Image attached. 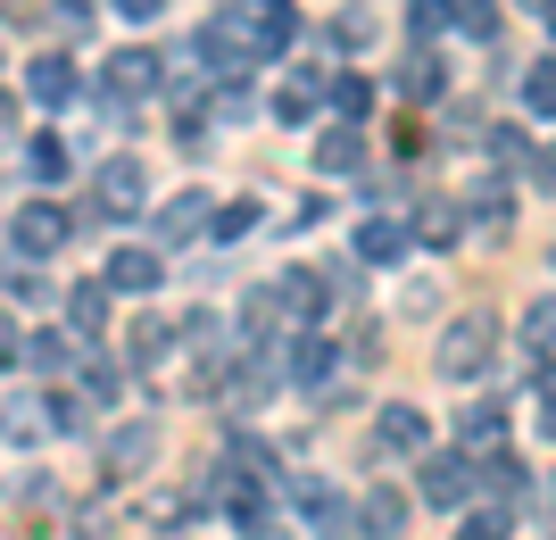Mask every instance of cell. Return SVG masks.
Returning a JSON list of instances; mask_svg holds the SVG:
<instances>
[{"label": "cell", "mask_w": 556, "mask_h": 540, "mask_svg": "<svg viewBox=\"0 0 556 540\" xmlns=\"http://www.w3.org/2000/svg\"><path fill=\"white\" fill-rule=\"evenodd\" d=\"M490 357H498V316L465 307V316H448L441 341H432V375L441 382H473V375H490Z\"/></svg>", "instance_id": "cell-1"}, {"label": "cell", "mask_w": 556, "mask_h": 540, "mask_svg": "<svg viewBox=\"0 0 556 540\" xmlns=\"http://www.w3.org/2000/svg\"><path fill=\"white\" fill-rule=\"evenodd\" d=\"M225 25L250 42V59H282L291 50V34H300V17H291V0H232Z\"/></svg>", "instance_id": "cell-2"}, {"label": "cell", "mask_w": 556, "mask_h": 540, "mask_svg": "<svg viewBox=\"0 0 556 540\" xmlns=\"http://www.w3.org/2000/svg\"><path fill=\"white\" fill-rule=\"evenodd\" d=\"M67 234H75V216L59 209V200H25L17 225H9V241H17V259H25V266L59 259V250H67Z\"/></svg>", "instance_id": "cell-3"}, {"label": "cell", "mask_w": 556, "mask_h": 540, "mask_svg": "<svg viewBox=\"0 0 556 540\" xmlns=\"http://www.w3.org/2000/svg\"><path fill=\"white\" fill-rule=\"evenodd\" d=\"M416 491L432 499V507H465V499H473V457H465V449H424Z\"/></svg>", "instance_id": "cell-4"}, {"label": "cell", "mask_w": 556, "mask_h": 540, "mask_svg": "<svg viewBox=\"0 0 556 540\" xmlns=\"http://www.w3.org/2000/svg\"><path fill=\"white\" fill-rule=\"evenodd\" d=\"M92 200H100V216H141L150 209V166L141 159H100Z\"/></svg>", "instance_id": "cell-5"}, {"label": "cell", "mask_w": 556, "mask_h": 540, "mask_svg": "<svg viewBox=\"0 0 556 540\" xmlns=\"http://www.w3.org/2000/svg\"><path fill=\"white\" fill-rule=\"evenodd\" d=\"M159 424H150V416H134V424H116V432H109V441H100V466H109V474H150V466H159Z\"/></svg>", "instance_id": "cell-6"}, {"label": "cell", "mask_w": 556, "mask_h": 540, "mask_svg": "<svg viewBox=\"0 0 556 540\" xmlns=\"http://www.w3.org/2000/svg\"><path fill=\"white\" fill-rule=\"evenodd\" d=\"M374 441L391 449V457H424V449H432V416H424L416 400H391L374 416Z\"/></svg>", "instance_id": "cell-7"}, {"label": "cell", "mask_w": 556, "mask_h": 540, "mask_svg": "<svg viewBox=\"0 0 556 540\" xmlns=\"http://www.w3.org/2000/svg\"><path fill=\"white\" fill-rule=\"evenodd\" d=\"M25 92H34V109H75V100H84V75H75V59L42 50V59L25 67Z\"/></svg>", "instance_id": "cell-8"}, {"label": "cell", "mask_w": 556, "mask_h": 540, "mask_svg": "<svg viewBox=\"0 0 556 540\" xmlns=\"http://www.w3.org/2000/svg\"><path fill=\"white\" fill-rule=\"evenodd\" d=\"M100 84H109L116 100H141V92H159V84H166V59H159V50H116L109 67H100Z\"/></svg>", "instance_id": "cell-9"}, {"label": "cell", "mask_w": 556, "mask_h": 540, "mask_svg": "<svg viewBox=\"0 0 556 540\" xmlns=\"http://www.w3.org/2000/svg\"><path fill=\"white\" fill-rule=\"evenodd\" d=\"M349 507H357L366 540H399V532H407V499H399L391 482H366V499H349Z\"/></svg>", "instance_id": "cell-10"}, {"label": "cell", "mask_w": 556, "mask_h": 540, "mask_svg": "<svg viewBox=\"0 0 556 540\" xmlns=\"http://www.w3.org/2000/svg\"><path fill=\"white\" fill-rule=\"evenodd\" d=\"M208 216H216L208 191H175V200L159 209V241H200V234H208Z\"/></svg>", "instance_id": "cell-11"}, {"label": "cell", "mask_w": 556, "mask_h": 540, "mask_svg": "<svg viewBox=\"0 0 556 540\" xmlns=\"http://www.w3.org/2000/svg\"><path fill=\"white\" fill-rule=\"evenodd\" d=\"M275 300H282V316H291V332H300V325H316V316H325V275L291 266V275L275 282Z\"/></svg>", "instance_id": "cell-12"}, {"label": "cell", "mask_w": 556, "mask_h": 540, "mask_svg": "<svg viewBox=\"0 0 556 540\" xmlns=\"http://www.w3.org/2000/svg\"><path fill=\"white\" fill-rule=\"evenodd\" d=\"M407 250H416V234L391 225V216H366V225H357V259H366V266H399Z\"/></svg>", "instance_id": "cell-13"}, {"label": "cell", "mask_w": 556, "mask_h": 540, "mask_svg": "<svg viewBox=\"0 0 556 540\" xmlns=\"http://www.w3.org/2000/svg\"><path fill=\"white\" fill-rule=\"evenodd\" d=\"M109 300H116L109 282H75L67 291V332L75 341H100V332H109Z\"/></svg>", "instance_id": "cell-14"}, {"label": "cell", "mask_w": 556, "mask_h": 540, "mask_svg": "<svg viewBox=\"0 0 556 540\" xmlns=\"http://www.w3.org/2000/svg\"><path fill=\"white\" fill-rule=\"evenodd\" d=\"M316 166H325V175H357V166H366V125L349 117V125H332V134H316Z\"/></svg>", "instance_id": "cell-15"}, {"label": "cell", "mask_w": 556, "mask_h": 540, "mask_svg": "<svg viewBox=\"0 0 556 540\" xmlns=\"http://www.w3.org/2000/svg\"><path fill=\"white\" fill-rule=\"evenodd\" d=\"M291 499H300V516L316 524V532H349V524H357V507H349V499L332 491V482H300Z\"/></svg>", "instance_id": "cell-16"}, {"label": "cell", "mask_w": 556, "mask_h": 540, "mask_svg": "<svg viewBox=\"0 0 556 540\" xmlns=\"http://www.w3.org/2000/svg\"><path fill=\"white\" fill-rule=\"evenodd\" d=\"M159 275H166L159 250H109V275L100 282H109V291H159Z\"/></svg>", "instance_id": "cell-17"}, {"label": "cell", "mask_w": 556, "mask_h": 540, "mask_svg": "<svg viewBox=\"0 0 556 540\" xmlns=\"http://www.w3.org/2000/svg\"><path fill=\"white\" fill-rule=\"evenodd\" d=\"M473 482H490L498 499H515V491H523V457H515L507 441H482V457H473Z\"/></svg>", "instance_id": "cell-18"}, {"label": "cell", "mask_w": 556, "mask_h": 540, "mask_svg": "<svg viewBox=\"0 0 556 540\" xmlns=\"http://www.w3.org/2000/svg\"><path fill=\"white\" fill-rule=\"evenodd\" d=\"M0 441H50V400H0Z\"/></svg>", "instance_id": "cell-19"}, {"label": "cell", "mask_w": 556, "mask_h": 540, "mask_svg": "<svg viewBox=\"0 0 556 540\" xmlns=\"http://www.w3.org/2000/svg\"><path fill=\"white\" fill-rule=\"evenodd\" d=\"M407 234H416V241H457V234H465V209H448V200H424Z\"/></svg>", "instance_id": "cell-20"}, {"label": "cell", "mask_w": 556, "mask_h": 540, "mask_svg": "<svg viewBox=\"0 0 556 540\" xmlns=\"http://www.w3.org/2000/svg\"><path fill=\"white\" fill-rule=\"evenodd\" d=\"M17 357H34L42 375H59V366L75 357V332H25V341H17Z\"/></svg>", "instance_id": "cell-21"}, {"label": "cell", "mask_w": 556, "mask_h": 540, "mask_svg": "<svg viewBox=\"0 0 556 540\" xmlns=\"http://www.w3.org/2000/svg\"><path fill=\"white\" fill-rule=\"evenodd\" d=\"M465 216H482V225H498V234H507V216H515L507 184H473V191H465Z\"/></svg>", "instance_id": "cell-22"}, {"label": "cell", "mask_w": 556, "mask_h": 540, "mask_svg": "<svg viewBox=\"0 0 556 540\" xmlns=\"http://www.w3.org/2000/svg\"><path fill=\"white\" fill-rule=\"evenodd\" d=\"M175 341H184V332H175V325H159V316H150V325H134V366H159V357L175 350Z\"/></svg>", "instance_id": "cell-23"}, {"label": "cell", "mask_w": 556, "mask_h": 540, "mask_svg": "<svg viewBox=\"0 0 556 540\" xmlns=\"http://www.w3.org/2000/svg\"><path fill=\"white\" fill-rule=\"evenodd\" d=\"M523 100H532V117H556V59L523 67Z\"/></svg>", "instance_id": "cell-24"}, {"label": "cell", "mask_w": 556, "mask_h": 540, "mask_svg": "<svg viewBox=\"0 0 556 540\" xmlns=\"http://www.w3.org/2000/svg\"><path fill=\"white\" fill-rule=\"evenodd\" d=\"M465 441H507V400H498V407H490V400L465 407Z\"/></svg>", "instance_id": "cell-25"}, {"label": "cell", "mask_w": 556, "mask_h": 540, "mask_svg": "<svg viewBox=\"0 0 556 540\" xmlns=\"http://www.w3.org/2000/svg\"><path fill=\"white\" fill-rule=\"evenodd\" d=\"M448 25H465L473 42H498V0H457V17Z\"/></svg>", "instance_id": "cell-26"}, {"label": "cell", "mask_w": 556, "mask_h": 540, "mask_svg": "<svg viewBox=\"0 0 556 540\" xmlns=\"http://www.w3.org/2000/svg\"><path fill=\"white\" fill-rule=\"evenodd\" d=\"M92 424V400L84 391H50V432H84Z\"/></svg>", "instance_id": "cell-27"}, {"label": "cell", "mask_w": 556, "mask_h": 540, "mask_svg": "<svg viewBox=\"0 0 556 540\" xmlns=\"http://www.w3.org/2000/svg\"><path fill=\"white\" fill-rule=\"evenodd\" d=\"M275 316H282L275 291H250V300H241V332H250V341H266V332H275Z\"/></svg>", "instance_id": "cell-28"}, {"label": "cell", "mask_w": 556, "mask_h": 540, "mask_svg": "<svg viewBox=\"0 0 556 540\" xmlns=\"http://www.w3.org/2000/svg\"><path fill=\"white\" fill-rule=\"evenodd\" d=\"M523 341H532V350H556V291L523 307Z\"/></svg>", "instance_id": "cell-29"}, {"label": "cell", "mask_w": 556, "mask_h": 540, "mask_svg": "<svg viewBox=\"0 0 556 540\" xmlns=\"http://www.w3.org/2000/svg\"><path fill=\"white\" fill-rule=\"evenodd\" d=\"M25 166H34V184H59V175H67V141H34V150H25Z\"/></svg>", "instance_id": "cell-30"}, {"label": "cell", "mask_w": 556, "mask_h": 540, "mask_svg": "<svg viewBox=\"0 0 556 540\" xmlns=\"http://www.w3.org/2000/svg\"><path fill=\"white\" fill-rule=\"evenodd\" d=\"M441 84H448V75H441V59H407V75H399V92H407V100H424V92L441 100Z\"/></svg>", "instance_id": "cell-31"}, {"label": "cell", "mask_w": 556, "mask_h": 540, "mask_svg": "<svg viewBox=\"0 0 556 540\" xmlns=\"http://www.w3.org/2000/svg\"><path fill=\"white\" fill-rule=\"evenodd\" d=\"M208 234H225V241L257 234V200H232V209H216V216H208Z\"/></svg>", "instance_id": "cell-32"}, {"label": "cell", "mask_w": 556, "mask_h": 540, "mask_svg": "<svg viewBox=\"0 0 556 540\" xmlns=\"http://www.w3.org/2000/svg\"><path fill=\"white\" fill-rule=\"evenodd\" d=\"M332 100H341V117H366V109H374V84H366V75H332Z\"/></svg>", "instance_id": "cell-33"}, {"label": "cell", "mask_w": 556, "mask_h": 540, "mask_svg": "<svg viewBox=\"0 0 556 540\" xmlns=\"http://www.w3.org/2000/svg\"><path fill=\"white\" fill-rule=\"evenodd\" d=\"M448 17H457V0H416V9H407V25H416L424 42H432V34H441Z\"/></svg>", "instance_id": "cell-34"}, {"label": "cell", "mask_w": 556, "mask_h": 540, "mask_svg": "<svg viewBox=\"0 0 556 540\" xmlns=\"http://www.w3.org/2000/svg\"><path fill=\"white\" fill-rule=\"evenodd\" d=\"M515 524H507V507H482V516H465V532L457 540H507Z\"/></svg>", "instance_id": "cell-35"}, {"label": "cell", "mask_w": 556, "mask_h": 540, "mask_svg": "<svg viewBox=\"0 0 556 540\" xmlns=\"http://www.w3.org/2000/svg\"><path fill=\"white\" fill-rule=\"evenodd\" d=\"M125 25H150V17H166V0H109Z\"/></svg>", "instance_id": "cell-36"}, {"label": "cell", "mask_w": 556, "mask_h": 540, "mask_svg": "<svg viewBox=\"0 0 556 540\" xmlns=\"http://www.w3.org/2000/svg\"><path fill=\"white\" fill-rule=\"evenodd\" d=\"M490 159L515 166V159H523V134H515V125H498V134H490Z\"/></svg>", "instance_id": "cell-37"}, {"label": "cell", "mask_w": 556, "mask_h": 540, "mask_svg": "<svg viewBox=\"0 0 556 540\" xmlns=\"http://www.w3.org/2000/svg\"><path fill=\"white\" fill-rule=\"evenodd\" d=\"M540 424H548V441H556V366H540Z\"/></svg>", "instance_id": "cell-38"}, {"label": "cell", "mask_w": 556, "mask_h": 540, "mask_svg": "<svg viewBox=\"0 0 556 540\" xmlns=\"http://www.w3.org/2000/svg\"><path fill=\"white\" fill-rule=\"evenodd\" d=\"M116 382H125L116 366H92V375H84V391H92V400H116Z\"/></svg>", "instance_id": "cell-39"}, {"label": "cell", "mask_w": 556, "mask_h": 540, "mask_svg": "<svg viewBox=\"0 0 556 540\" xmlns=\"http://www.w3.org/2000/svg\"><path fill=\"white\" fill-rule=\"evenodd\" d=\"M532 175H540V191H556V150H540V159H532Z\"/></svg>", "instance_id": "cell-40"}, {"label": "cell", "mask_w": 556, "mask_h": 540, "mask_svg": "<svg viewBox=\"0 0 556 540\" xmlns=\"http://www.w3.org/2000/svg\"><path fill=\"white\" fill-rule=\"evenodd\" d=\"M0 366H17V325H0Z\"/></svg>", "instance_id": "cell-41"}, {"label": "cell", "mask_w": 556, "mask_h": 540, "mask_svg": "<svg viewBox=\"0 0 556 540\" xmlns=\"http://www.w3.org/2000/svg\"><path fill=\"white\" fill-rule=\"evenodd\" d=\"M9 134H17V100L0 92V141H9Z\"/></svg>", "instance_id": "cell-42"}, {"label": "cell", "mask_w": 556, "mask_h": 540, "mask_svg": "<svg viewBox=\"0 0 556 540\" xmlns=\"http://www.w3.org/2000/svg\"><path fill=\"white\" fill-rule=\"evenodd\" d=\"M548 34H556V0H548Z\"/></svg>", "instance_id": "cell-43"}]
</instances>
